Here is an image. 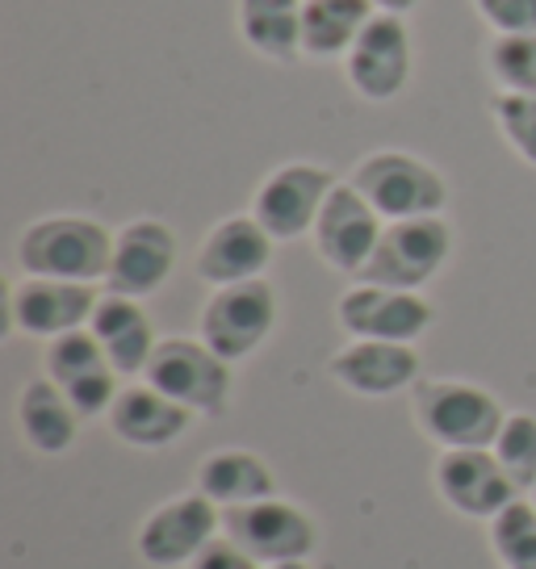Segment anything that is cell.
<instances>
[{
  "label": "cell",
  "mask_w": 536,
  "mask_h": 569,
  "mask_svg": "<svg viewBox=\"0 0 536 569\" xmlns=\"http://www.w3.org/2000/svg\"><path fill=\"white\" fill-rule=\"evenodd\" d=\"M415 76V38L407 18L374 13L357 47L344 59V80L369 106H390L411 89Z\"/></svg>",
  "instance_id": "obj_9"
},
{
  "label": "cell",
  "mask_w": 536,
  "mask_h": 569,
  "mask_svg": "<svg viewBox=\"0 0 536 569\" xmlns=\"http://www.w3.org/2000/svg\"><path fill=\"white\" fill-rule=\"evenodd\" d=\"M377 13H398V18H411L424 0H369Z\"/></svg>",
  "instance_id": "obj_31"
},
{
  "label": "cell",
  "mask_w": 536,
  "mask_h": 569,
  "mask_svg": "<svg viewBox=\"0 0 536 569\" xmlns=\"http://www.w3.org/2000/svg\"><path fill=\"white\" fill-rule=\"evenodd\" d=\"M340 180L327 163L315 160H289L281 168H272L256 193H251V218L265 227L277 243H298L310 239L315 222H319L327 197Z\"/></svg>",
  "instance_id": "obj_7"
},
{
  "label": "cell",
  "mask_w": 536,
  "mask_h": 569,
  "mask_svg": "<svg viewBox=\"0 0 536 569\" xmlns=\"http://www.w3.org/2000/svg\"><path fill=\"white\" fill-rule=\"evenodd\" d=\"M180 260L177 231L163 222V218H130L113 231V256H109V293H122V298H156L163 284L172 281Z\"/></svg>",
  "instance_id": "obj_12"
},
{
  "label": "cell",
  "mask_w": 536,
  "mask_h": 569,
  "mask_svg": "<svg viewBox=\"0 0 536 569\" xmlns=\"http://www.w3.org/2000/svg\"><path fill=\"white\" fill-rule=\"evenodd\" d=\"M377 9L369 0H306L302 4V59L336 63L348 59Z\"/></svg>",
  "instance_id": "obj_24"
},
{
  "label": "cell",
  "mask_w": 536,
  "mask_h": 569,
  "mask_svg": "<svg viewBox=\"0 0 536 569\" xmlns=\"http://www.w3.org/2000/svg\"><path fill=\"white\" fill-rule=\"evenodd\" d=\"M222 536V511L201 490L151 507L135 528V552L151 569H189Z\"/></svg>",
  "instance_id": "obj_8"
},
{
  "label": "cell",
  "mask_w": 536,
  "mask_h": 569,
  "mask_svg": "<svg viewBox=\"0 0 536 569\" xmlns=\"http://www.w3.org/2000/svg\"><path fill=\"white\" fill-rule=\"evenodd\" d=\"M101 302L97 284L54 281V277H18L9 284V327L26 339H59L92 322Z\"/></svg>",
  "instance_id": "obj_13"
},
{
  "label": "cell",
  "mask_w": 536,
  "mask_h": 569,
  "mask_svg": "<svg viewBox=\"0 0 536 569\" xmlns=\"http://www.w3.org/2000/svg\"><path fill=\"white\" fill-rule=\"evenodd\" d=\"M89 331L97 336L101 352L109 356V365L118 369V377H143L151 356L160 348L156 322L143 310L139 298H122V293H101V302L92 310Z\"/></svg>",
  "instance_id": "obj_20"
},
{
  "label": "cell",
  "mask_w": 536,
  "mask_h": 569,
  "mask_svg": "<svg viewBox=\"0 0 536 569\" xmlns=\"http://www.w3.org/2000/svg\"><path fill=\"white\" fill-rule=\"evenodd\" d=\"M281 322V298L268 277L260 281H239L210 289L197 315V336L206 339L222 360H248L265 348Z\"/></svg>",
  "instance_id": "obj_5"
},
{
  "label": "cell",
  "mask_w": 536,
  "mask_h": 569,
  "mask_svg": "<svg viewBox=\"0 0 536 569\" xmlns=\"http://www.w3.org/2000/svg\"><path fill=\"white\" fill-rule=\"evenodd\" d=\"M265 569H310V561H277V566H265Z\"/></svg>",
  "instance_id": "obj_32"
},
{
  "label": "cell",
  "mask_w": 536,
  "mask_h": 569,
  "mask_svg": "<svg viewBox=\"0 0 536 569\" xmlns=\"http://www.w3.org/2000/svg\"><path fill=\"white\" fill-rule=\"evenodd\" d=\"M331 381L357 398H394L411 393L424 381V356L415 343L390 339H348L327 365Z\"/></svg>",
  "instance_id": "obj_17"
},
{
  "label": "cell",
  "mask_w": 536,
  "mask_h": 569,
  "mask_svg": "<svg viewBox=\"0 0 536 569\" xmlns=\"http://www.w3.org/2000/svg\"><path fill=\"white\" fill-rule=\"evenodd\" d=\"M222 536L235 540L248 557H256L260 566L310 561L315 549H319V523H315V516L281 495L222 511Z\"/></svg>",
  "instance_id": "obj_10"
},
{
  "label": "cell",
  "mask_w": 536,
  "mask_h": 569,
  "mask_svg": "<svg viewBox=\"0 0 536 569\" xmlns=\"http://www.w3.org/2000/svg\"><path fill=\"white\" fill-rule=\"evenodd\" d=\"M21 277H54V281L106 284L113 231L89 213H42L18 234Z\"/></svg>",
  "instance_id": "obj_1"
},
{
  "label": "cell",
  "mask_w": 536,
  "mask_h": 569,
  "mask_svg": "<svg viewBox=\"0 0 536 569\" xmlns=\"http://www.w3.org/2000/svg\"><path fill=\"white\" fill-rule=\"evenodd\" d=\"M528 498H533V502H536V486H533V490H528Z\"/></svg>",
  "instance_id": "obj_33"
},
{
  "label": "cell",
  "mask_w": 536,
  "mask_h": 569,
  "mask_svg": "<svg viewBox=\"0 0 536 569\" xmlns=\"http://www.w3.org/2000/svg\"><path fill=\"white\" fill-rule=\"evenodd\" d=\"M469 9L495 38L536 34V0H469Z\"/></svg>",
  "instance_id": "obj_29"
},
{
  "label": "cell",
  "mask_w": 536,
  "mask_h": 569,
  "mask_svg": "<svg viewBox=\"0 0 536 569\" xmlns=\"http://www.w3.org/2000/svg\"><path fill=\"white\" fill-rule=\"evenodd\" d=\"M381 231H386V218L353 189V180H340L331 189V197H327L315 231H310V243H315V256L331 272L360 277L365 264H369V256H374L377 239H381Z\"/></svg>",
  "instance_id": "obj_14"
},
{
  "label": "cell",
  "mask_w": 536,
  "mask_h": 569,
  "mask_svg": "<svg viewBox=\"0 0 536 569\" xmlns=\"http://www.w3.org/2000/svg\"><path fill=\"white\" fill-rule=\"evenodd\" d=\"M277 256V239L251 218V213H227L197 243L193 272L210 289L239 281H260Z\"/></svg>",
  "instance_id": "obj_18"
},
{
  "label": "cell",
  "mask_w": 536,
  "mask_h": 569,
  "mask_svg": "<svg viewBox=\"0 0 536 569\" xmlns=\"http://www.w3.org/2000/svg\"><path fill=\"white\" fill-rule=\"evenodd\" d=\"M490 122L499 130V139L512 147V156L536 172V97L495 92L490 97Z\"/></svg>",
  "instance_id": "obj_28"
},
{
  "label": "cell",
  "mask_w": 536,
  "mask_h": 569,
  "mask_svg": "<svg viewBox=\"0 0 536 569\" xmlns=\"http://www.w3.org/2000/svg\"><path fill=\"white\" fill-rule=\"evenodd\" d=\"M143 381L201 419H222L235 398V365L201 336H168L147 365Z\"/></svg>",
  "instance_id": "obj_4"
},
{
  "label": "cell",
  "mask_w": 536,
  "mask_h": 569,
  "mask_svg": "<svg viewBox=\"0 0 536 569\" xmlns=\"http://www.w3.org/2000/svg\"><path fill=\"white\" fill-rule=\"evenodd\" d=\"M336 322L348 339H390L419 343L436 327V306L415 289L353 281L336 298Z\"/></svg>",
  "instance_id": "obj_11"
},
{
  "label": "cell",
  "mask_w": 536,
  "mask_h": 569,
  "mask_svg": "<svg viewBox=\"0 0 536 569\" xmlns=\"http://www.w3.org/2000/svg\"><path fill=\"white\" fill-rule=\"evenodd\" d=\"M486 71L495 92L536 97V34H512L486 42Z\"/></svg>",
  "instance_id": "obj_27"
},
{
  "label": "cell",
  "mask_w": 536,
  "mask_h": 569,
  "mask_svg": "<svg viewBox=\"0 0 536 569\" xmlns=\"http://www.w3.org/2000/svg\"><path fill=\"white\" fill-rule=\"evenodd\" d=\"M431 486L448 511L483 523H490L512 498H519L490 448H445L431 465Z\"/></svg>",
  "instance_id": "obj_15"
},
{
  "label": "cell",
  "mask_w": 536,
  "mask_h": 569,
  "mask_svg": "<svg viewBox=\"0 0 536 569\" xmlns=\"http://www.w3.org/2000/svg\"><path fill=\"white\" fill-rule=\"evenodd\" d=\"M197 490L218 511H231V507H248V502L277 495V473L251 448H215L197 465Z\"/></svg>",
  "instance_id": "obj_22"
},
{
  "label": "cell",
  "mask_w": 536,
  "mask_h": 569,
  "mask_svg": "<svg viewBox=\"0 0 536 569\" xmlns=\"http://www.w3.org/2000/svg\"><path fill=\"white\" fill-rule=\"evenodd\" d=\"M193 419H197L193 410L172 402L151 381H130V386H122V393L113 398V407L106 415L113 440H122L126 448H139V452H160L168 445H180L189 436Z\"/></svg>",
  "instance_id": "obj_19"
},
{
  "label": "cell",
  "mask_w": 536,
  "mask_h": 569,
  "mask_svg": "<svg viewBox=\"0 0 536 569\" xmlns=\"http://www.w3.org/2000/svg\"><path fill=\"white\" fill-rule=\"evenodd\" d=\"M302 4L306 0H235V30L244 47L268 63L302 59Z\"/></svg>",
  "instance_id": "obj_23"
},
{
  "label": "cell",
  "mask_w": 536,
  "mask_h": 569,
  "mask_svg": "<svg viewBox=\"0 0 536 569\" xmlns=\"http://www.w3.org/2000/svg\"><path fill=\"white\" fill-rule=\"evenodd\" d=\"M189 569H265L256 557H248V552L239 549L235 540H227V536H218L210 549L197 557Z\"/></svg>",
  "instance_id": "obj_30"
},
{
  "label": "cell",
  "mask_w": 536,
  "mask_h": 569,
  "mask_svg": "<svg viewBox=\"0 0 536 569\" xmlns=\"http://www.w3.org/2000/svg\"><path fill=\"white\" fill-rule=\"evenodd\" d=\"M42 369L59 390L68 393V402L80 410V419L109 415L113 398L122 393V377L109 365V356L101 352V343L89 327L51 339L47 352H42Z\"/></svg>",
  "instance_id": "obj_16"
},
{
  "label": "cell",
  "mask_w": 536,
  "mask_h": 569,
  "mask_svg": "<svg viewBox=\"0 0 536 569\" xmlns=\"http://www.w3.org/2000/svg\"><path fill=\"white\" fill-rule=\"evenodd\" d=\"M486 540L499 569H536V502L528 495L512 498L486 523Z\"/></svg>",
  "instance_id": "obj_25"
},
{
  "label": "cell",
  "mask_w": 536,
  "mask_h": 569,
  "mask_svg": "<svg viewBox=\"0 0 536 569\" xmlns=\"http://www.w3.org/2000/svg\"><path fill=\"white\" fill-rule=\"evenodd\" d=\"M411 419L419 436L445 452V448H490L507 410L478 381L424 377L411 390Z\"/></svg>",
  "instance_id": "obj_2"
},
{
  "label": "cell",
  "mask_w": 536,
  "mask_h": 569,
  "mask_svg": "<svg viewBox=\"0 0 536 569\" xmlns=\"http://www.w3.org/2000/svg\"><path fill=\"white\" fill-rule=\"evenodd\" d=\"M453 248H457V234H453V222H448L445 213L386 222V231H381L374 256H369V264H365L357 281L424 293L448 268Z\"/></svg>",
  "instance_id": "obj_6"
},
{
  "label": "cell",
  "mask_w": 536,
  "mask_h": 569,
  "mask_svg": "<svg viewBox=\"0 0 536 569\" xmlns=\"http://www.w3.org/2000/svg\"><path fill=\"white\" fill-rule=\"evenodd\" d=\"M80 410L68 402V393L42 373L26 381L18 393V431L26 448L38 457H63L80 440Z\"/></svg>",
  "instance_id": "obj_21"
},
{
  "label": "cell",
  "mask_w": 536,
  "mask_h": 569,
  "mask_svg": "<svg viewBox=\"0 0 536 569\" xmlns=\"http://www.w3.org/2000/svg\"><path fill=\"white\" fill-rule=\"evenodd\" d=\"M490 452L499 457L503 473L512 478V486H516L519 495H528L536 486V415H528V410H507V419H503Z\"/></svg>",
  "instance_id": "obj_26"
},
{
  "label": "cell",
  "mask_w": 536,
  "mask_h": 569,
  "mask_svg": "<svg viewBox=\"0 0 536 569\" xmlns=\"http://www.w3.org/2000/svg\"><path fill=\"white\" fill-rule=\"evenodd\" d=\"M348 180L386 222L431 218V213H445L448 206L445 172L403 147H377L369 156H360Z\"/></svg>",
  "instance_id": "obj_3"
}]
</instances>
